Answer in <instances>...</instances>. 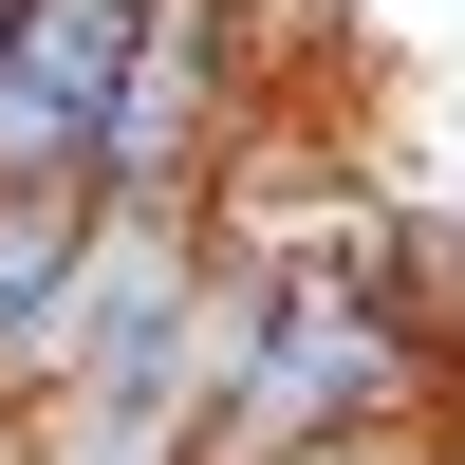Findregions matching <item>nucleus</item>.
<instances>
[{
    "mask_svg": "<svg viewBox=\"0 0 465 465\" xmlns=\"http://www.w3.org/2000/svg\"><path fill=\"white\" fill-rule=\"evenodd\" d=\"M242 131H261V0H149L131 112H112V205H149V223H223Z\"/></svg>",
    "mask_w": 465,
    "mask_h": 465,
    "instance_id": "obj_1",
    "label": "nucleus"
},
{
    "mask_svg": "<svg viewBox=\"0 0 465 465\" xmlns=\"http://www.w3.org/2000/svg\"><path fill=\"white\" fill-rule=\"evenodd\" d=\"M131 56H149V0H19V56H0V186H112Z\"/></svg>",
    "mask_w": 465,
    "mask_h": 465,
    "instance_id": "obj_2",
    "label": "nucleus"
},
{
    "mask_svg": "<svg viewBox=\"0 0 465 465\" xmlns=\"http://www.w3.org/2000/svg\"><path fill=\"white\" fill-rule=\"evenodd\" d=\"M94 261H112V186H0V410H37L74 372Z\"/></svg>",
    "mask_w": 465,
    "mask_h": 465,
    "instance_id": "obj_3",
    "label": "nucleus"
},
{
    "mask_svg": "<svg viewBox=\"0 0 465 465\" xmlns=\"http://www.w3.org/2000/svg\"><path fill=\"white\" fill-rule=\"evenodd\" d=\"M0 56H19V0H0Z\"/></svg>",
    "mask_w": 465,
    "mask_h": 465,
    "instance_id": "obj_4",
    "label": "nucleus"
}]
</instances>
